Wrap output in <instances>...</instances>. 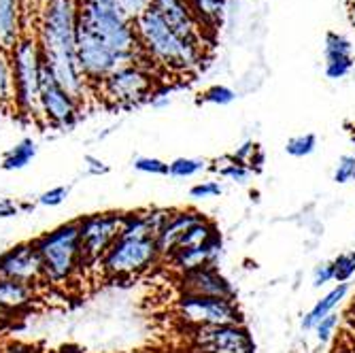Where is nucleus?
Masks as SVG:
<instances>
[{
    "mask_svg": "<svg viewBox=\"0 0 355 353\" xmlns=\"http://www.w3.org/2000/svg\"><path fill=\"white\" fill-rule=\"evenodd\" d=\"M79 0H43L37 17V37L45 67L55 81L85 109L96 89L83 77L77 60Z\"/></svg>",
    "mask_w": 355,
    "mask_h": 353,
    "instance_id": "f257e3e1",
    "label": "nucleus"
},
{
    "mask_svg": "<svg viewBox=\"0 0 355 353\" xmlns=\"http://www.w3.org/2000/svg\"><path fill=\"white\" fill-rule=\"evenodd\" d=\"M135 30L141 51L151 60L155 69H164L168 73H191L202 64L205 47L181 39L155 7H149L135 21Z\"/></svg>",
    "mask_w": 355,
    "mask_h": 353,
    "instance_id": "f03ea898",
    "label": "nucleus"
},
{
    "mask_svg": "<svg viewBox=\"0 0 355 353\" xmlns=\"http://www.w3.org/2000/svg\"><path fill=\"white\" fill-rule=\"evenodd\" d=\"M13 85H15V111L32 121L43 126L41 117V71L43 51L37 37V24L28 26L24 19V32L17 45L11 49Z\"/></svg>",
    "mask_w": 355,
    "mask_h": 353,
    "instance_id": "7ed1b4c3",
    "label": "nucleus"
},
{
    "mask_svg": "<svg viewBox=\"0 0 355 353\" xmlns=\"http://www.w3.org/2000/svg\"><path fill=\"white\" fill-rule=\"evenodd\" d=\"M35 245L41 255L43 277L47 285L67 287L81 273H85L77 219L67 221V223H62V226L53 228L51 232L41 234L39 239H35Z\"/></svg>",
    "mask_w": 355,
    "mask_h": 353,
    "instance_id": "20e7f679",
    "label": "nucleus"
},
{
    "mask_svg": "<svg viewBox=\"0 0 355 353\" xmlns=\"http://www.w3.org/2000/svg\"><path fill=\"white\" fill-rule=\"evenodd\" d=\"M157 264H162L155 239H123L119 236L101 262V273L109 281L137 279Z\"/></svg>",
    "mask_w": 355,
    "mask_h": 353,
    "instance_id": "39448f33",
    "label": "nucleus"
},
{
    "mask_svg": "<svg viewBox=\"0 0 355 353\" xmlns=\"http://www.w3.org/2000/svg\"><path fill=\"white\" fill-rule=\"evenodd\" d=\"M157 87L159 83L153 69L132 64V67H123L109 75L96 87V96L113 107H135L141 103H149L151 94Z\"/></svg>",
    "mask_w": 355,
    "mask_h": 353,
    "instance_id": "423d86ee",
    "label": "nucleus"
},
{
    "mask_svg": "<svg viewBox=\"0 0 355 353\" xmlns=\"http://www.w3.org/2000/svg\"><path fill=\"white\" fill-rule=\"evenodd\" d=\"M175 315L185 328L245 324V313L236 300L179 294L175 300Z\"/></svg>",
    "mask_w": 355,
    "mask_h": 353,
    "instance_id": "0eeeda50",
    "label": "nucleus"
},
{
    "mask_svg": "<svg viewBox=\"0 0 355 353\" xmlns=\"http://www.w3.org/2000/svg\"><path fill=\"white\" fill-rule=\"evenodd\" d=\"M123 213L119 211H105V213H92L77 219L79 223V243H81V258L83 268L92 270L98 266L119 239L121 232Z\"/></svg>",
    "mask_w": 355,
    "mask_h": 353,
    "instance_id": "6e6552de",
    "label": "nucleus"
},
{
    "mask_svg": "<svg viewBox=\"0 0 355 353\" xmlns=\"http://www.w3.org/2000/svg\"><path fill=\"white\" fill-rule=\"evenodd\" d=\"M187 351L193 353H255V341L247 324L185 328Z\"/></svg>",
    "mask_w": 355,
    "mask_h": 353,
    "instance_id": "1a4fd4ad",
    "label": "nucleus"
},
{
    "mask_svg": "<svg viewBox=\"0 0 355 353\" xmlns=\"http://www.w3.org/2000/svg\"><path fill=\"white\" fill-rule=\"evenodd\" d=\"M81 113H83V107L55 81V77L51 75V71L45 67V62H43V71H41V117H43V126L69 132L77 126Z\"/></svg>",
    "mask_w": 355,
    "mask_h": 353,
    "instance_id": "9d476101",
    "label": "nucleus"
},
{
    "mask_svg": "<svg viewBox=\"0 0 355 353\" xmlns=\"http://www.w3.org/2000/svg\"><path fill=\"white\" fill-rule=\"evenodd\" d=\"M0 279L26 283L32 287L45 283L43 262L35 241L17 243L5 251H0Z\"/></svg>",
    "mask_w": 355,
    "mask_h": 353,
    "instance_id": "9b49d317",
    "label": "nucleus"
},
{
    "mask_svg": "<svg viewBox=\"0 0 355 353\" xmlns=\"http://www.w3.org/2000/svg\"><path fill=\"white\" fill-rule=\"evenodd\" d=\"M177 290L179 294L213 296V298H228V300H236L239 296L232 281L219 270V266L213 264L198 266L177 275Z\"/></svg>",
    "mask_w": 355,
    "mask_h": 353,
    "instance_id": "f8f14e48",
    "label": "nucleus"
},
{
    "mask_svg": "<svg viewBox=\"0 0 355 353\" xmlns=\"http://www.w3.org/2000/svg\"><path fill=\"white\" fill-rule=\"evenodd\" d=\"M151 7L159 11V15L181 39L205 47V28L191 13L187 0H151Z\"/></svg>",
    "mask_w": 355,
    "mask_h": 353,
    "instance_id": "ddd939ff",
    "label": "nucleus"
},
{
    "mask_svg": "<svg viewBox=\"0 0 355 353\" xmlns=\"http://www.w3.org/2000/svg\"><path fill=\"white\" fill-rule=\"evenodd\" d=\"M221 251H223V239H221V232H217L211 241H207L200 247H189V249H177V251H173L164 262L177 275H181L185 270L198 268V266H207V264L219 266Z\"/></svg>",
    "mask_w": 355,
    "mask_h": 353,
    "instance_id": "4468645a",
    "label": "nucleus"
},
{
    "mask_svg": "<svg viewBox=\"0 0 355 353\" xmlns=\"http://www.w3.org/2000/svg\"><path fill=\"white\" fill-rule=\"evenodd\" d=\"M207 215H202L200 211H193V209H179V211H173L168 223L162 228V232L157 234L155 243H157V249H159V255H162V262L168 258V255L177 249L179 241L183 239V234L193 226V223L202 221Z\"/></svg>",
    "mask_w": 355,
    "mask_h": 353,
    "instance_id": "2eb2a0df",
    "label": "nucleus"
},
{
    "mask_svg": "<svg viewBox=\"0 0 355 353\" xmlns=\"http://www.w3.org/2000/svg\"><path fill=\"white\" fill-rule=\"evenodd\" d=\"M24 32L21 0H0V49L11 53Z\"/></svg>",
    "mask_w": 355,
    "mask_h": 353,
    "instance_id": "dca6fc26",
    "label": "nucleus"
},
{
    "mask_svg": "<svg viewBox=\"0 0 355 353\" xmlns=\"http://www.w3.org/2000/svg\"><path fill=\"white\" fill-rule=\"evenodd\" d=\"M347 294H349V283H336L330 292H326L324 296H321L306 313H304V317H302V330L304 332H313L315 330V326L321 322L324 317H328V315H332V313H336V309L343 304V300L347 298Z\"/></svg>",
    "mask_w": 355,
    "mask_h": 353,
    "instance_id": "f3484780",
    "label": "nucleus"
},
{
    "mask_svg": "<svg viewBox=\"0 0 355 353\" xmlns=\"http://www.w3.org/2000/svg\"><path fill=\"white\" fill-rule=\"evenodd\" d=\"M35 300H37V287L0 279V302H3L9 315L26 311L28 307H32Z\"/></svg>",
    "mask_w": 355,
    "mask_h": 353,
    "instance_id": "a211bd4d",
    "label": "nucleus"
},
{
    "mask_svg": "<svg viewBox=\"0 0 355 353\" xmlns=\"http://www.w3.org/2000/svg\"><path fill=\"white\" fill-rule=\"evenodd\" d=\"M37 155H39V143L32 137H24L3 153V164L0 166H3V171H9V173L24 171L28 164H32V160Z\"/></svg>",
    "mask_w": 355,
    "mask_h": 353,
    "instance_id": "6ab92c4d",
    "label": "nucleus"
},
{
    "mask_svg": "<svg viewBox=\"0 0 355 353\" xmlns=\"http://www.w3.org/2000/svg\"><path fill=\"white\" fill-rule=\"evenodd\" d=\"M187 5L191 13L196 15V19L202 24V28L215 30L219 28L225 7H228V0H187Z\"/></svg>",
    "mask_w": 355,
    "mask_h": 353,
    "instance_id": "aec40b11",
    "label": "nucleus"
},
{
    "mask_svg": "<svg viewBox=\"0 0 355 353\" xmlns=\"http://www.w3.org/2000/svg\"><path fill=\"white\" fill-rule=\"evenodd\" d=\"M9 109H15L13 67H11V53L0 49V113Z\"/></svg>",
    "mask_w": 355,
    "mask_h": 353,
    "instance_id": "412c9836",
    "label": "nucleus"
},
{
    "mask_svg": "<svg viewBox=\"0 0 355 353\" xmlns=\"http://www.w3.org/2000/svg\"><path fill=\"white\" fill-rule=\"evenodd\" d=\"M209 171V162L202 157H175L168 162V177L173 179H191Z\"/></svg>",
    "mask_w": 355,
    "mask_h": 353,
    "instance_id": "4be33fe9",
    "label": "nucleus"
},
{
    "mask_svg": "<svg viewBox=\"0 0 355 353\" xmlns=\"http://www.w3.org/2000/svg\"><path fill=\"white\" fill-rule=\"evenodd\" d=\"M324 55H326V62L353 58V45L345 35H338V32H328L326 43H324Z\"/></svg>",
    "mask_w": 355,
    "mask_h": 353,
    "instance_id": "5701e85b",
    "label": "nucleus"
},
{
    "mask_svg": "<svg viewBox=\"0 0 355 353\" xmlns=\"http://www.w3.org/2000/svg\"><path fill=\"white\" fill-rule=\"evenodd\" d=\"M215 173H217L221 179L232 181V183H239V185H245V183L251 179V175H253V171H251V166H249V164L234 162V160H232L230 155H228V164L217 166V169H215Z\"/></svg>",
    "mask_w": 355,
    "mask_h": 353,
    "instance_id": "b1692460",
    "label": "nucleus"
},
{
    "mask_svg": "<svg viewBox=\"0 0 355 353\" xmlns=\"http://www.w3.org/2000/svg\"><path fill=\"white\" fill-rule=\"evenodd\" d=\"M315 149H317V137L313 132L292 137L285 143V151H287V155H292V157H306Z\"/></svg>",
    "mask_w": 355,
    "mask_h": 353,
    "instance_id": "393cba45",
    "label": "nucleus"
},
{
    "mask_svg": "<svg viewBox=\"0 0 355 353\" xmlns=\"http://www.w3.org/2000/svg\"><path fill=\"white\" fill-rule=\"evenodd\" d=\"M135 171L143 175H153V177H168V162L153 155H139L132 160Z\"/></svg>",
    "mask_w": 355,
    "mask_h": 353,
    "instance_id": "a878e982",
    "label": "nucleus"
},
{
    "mask_svg": "<svg viewBox=\"0 0 355 353\" xmlns=\"http://www.w3.org/2000/svg\"><path fill=\"white\" fill-rule=\"evenodd\" d=\"M334 264V281L336 283H349L355 277V249L345 251L332 260Z\"/></svg>",
    "mask_w": 355,
    "mask_h": 353,
    "instance_id": "bb28decb",
    "label": "nucleus"
},
{
    "mask_svg": "<svg viewBox=\"0 0 355 353\" xmlns=\"http://www.w3.org/2000/svg\"><path fill=\"white\" fill-rule=\"evenodd\" d=\"M202 103L209 105H217V107H228L236 101V92L228 85H211L205 94H202Z\"/></svg>",
    "mask_w": 355,
    "mask_h": 353,
    "instance_id": "cd10ccee",
    "label": "nucleus"
},
{
    "mask_svg": "<svg viewBox=\"0 0 355 353\" xmlns=\"http://www.w3.org/2000/svg\"><path fill=\"white\" fill-rule=\"evenodd\" d=\"M332 179H334V183H338V185H345V183H349V181H355V155L345 153V155L338 157Z\"/></svg>",
    "mask_w": 355,
    "mask_h": 353,
    "instance_id": "c85d7f7f",
    "label": "nucleus"
},
{
    "mask_svg": "<svg viewBox=\"0 0 355 353\" xmlns=\"http://www.w3.org/2000/svg\"><path fill=\"white\" fill-rule=\"evenodd\" d=\"M221 191H223L221 183L209 179V181H200V183H196V185H191V189H189V198H193V200H211V198L221 196Z\"/></svg>",
    "mask_w": 355,
    "mask_h": 353,
    "instance_id": "c756f323",
    "label": "nucleus"
},
{
    "mask_svg": "<svg viewBox=\"0 0 355 353\" xmlns=\"http://www.w3.org/2000/svg\"><path fill=\"white\" fill-rule=\"evenodd\" d=\"M69 194H71V187L69 185H55V187H49V189L43 191V194L37 198V205L49 207V209L51 207H60V205L67 203Z\"/></svg>",
    "mask_w": 355,
    "mask_h": 353,
    "instance_id": "7c9ffc66",
    "label": "nucleus"
},
{
    "mask_svg": "<svg viewBox=\"0 0 355 353\" xmlns=\"http://www.w3.org/2000/svg\"><path fill=\"white\" fill-rule=\"evenodd\" d=\"M338 324H340V315L338 313H332V315H328V317H324L321 322L315 326V338H317V343H321V345H326L332 336H334V332H336V328H338Z\"/></svg>",
    "mask_w": 355,
    "mask_h": 353,
    "instance_id": "2f4dec72",
    "label": "nucleus"
},
{
    "mask_svg": "<svg viewBox=\"0 0 355 353\" xmlns=\"http://www.w3.org/2000/svg\"><path fill=\"white\" fill-rule=\"evenodd\" d=\"M353 71V58H345V60H330L326 62V77L332 81L345 79L349 73Z\"/></svg>",
    "mask_w": 355,
    "mask_h": 353,
    "instance_id": "473e14b6",
    "label": "nucleus"
},
{
    "mask_svg": "<svg viewBox=\"0 0 355 353\" xmlns=\"http://www.w3.org/2000/svg\"><path fill=\"white\" fill-rule=\"evenodd\" d=\"M115 3L121 7V11L132 21H137L151 7V0H115Z\"/></svg>",
    "mask_w": 355,
    "mask_h": 353,
    "instance_id": "72a5a7b5",
    "label": "nucleus"
},
{
    "mask_svg": "<svg viewBox=\"0 0 355 353\" xmlns=\"http://www.w3.org/2000/svg\"><path fill=\"white\" fill-rule=\"evenodd\" d=\"M83 171L92 177H103V175H109V164L105 162V160H101L98 155H83Z\"/></svg>",
    "mask_w": 355,
    "mask_h": 353,
    "instance_id": "f704fd0d",
    "label": "nucleus"
},
{
    "mask_svg": "<svg viewBox=\"0 0 355 353\" xmlns=\"http://www.w3.org/2000/svg\"><path fill=\"white\" fill-rule=\"evenodd\" d=\"M334 281V264L332 262H321L313 270V287H324Z\"/></svg>",
    "mask_w": 355,
    "mask_h": 353,
    "instance_id": "c9c22d12",
    "label": "nucleus"
},
{
    "mask_svg": "<svg viewBox=\"0 0 355 353\" xmlns=\"http://www.w3.org/2000/svg\"><path fill=\"white\" fill-rule=\"evenodd\" d=\"M260 151L257 149V143H253V141H245L241 147H236V151L230 155L234 162H243V164H249L251 160H253V155Z\"/></svg>",
    "mask_w": 355,
    "mask_h": 353,
    "instance_id": "e433bc0d",
    "label": "nucleus"
},
{
    "mask_svg": "<svg viewBox=\"0 0 355 353\" xmlns=\"http://www.w3.org/2000/svg\"><path fill=\"white\" fill-rule=\"evenodd\" d=\"M171 89L168 87H157L153 94H151V98H149V105L155 107V109H164L171 105Z\"/></svg>",
    "mask_w": 355,
    "mask_h": 353,
    "instance_id": "4c0bfd02",
    "label": "nucleus"
},
{
    "mask_svg": "<svg viewBox=\"0 0 355 353\" xmlns=\"http://www.w3.org/2000/svg\"><path fill=\"white\" fill-rule=\"evenodd\" d=\"M21 211V205L11 200V198H0V219H9V217H15L19 215Z\"/></svg>",
    "mask_w": 355,
    "mask_h": 353,
    "instance_id": "58836bf2",
    "label": "nucleus"
},
{
    "mask_svg": "<svg viewBox=\"0 0 355 353\" xmlns=\"http://www.w3.org/2000/svg\"><path fill=\"white\" fill-rule=\"evenodd\" d=\"M58 353H81V349L79 347H73V345H67V347H62Z\"/></svg>",
    "mask_w": 355,
    "mask_h": 353,
    "instance_id": "ea45409f",
    "label": "nucleus"
},
{
    "mask_svg": "<svg viewBox=\"0 0 355 353\" xmlns=\"http://www.w3.org/2000/svg\"><path fill=\"white\" fill-rule=\"evenodd\" d=\"M9 317H11V315H9V313L5 311V307H3V302H0V326H3V324L7 322V319H9Z\"/></svg>",
    "mask_w": 355,
    "mask_h": 353,
    "instance_id": "a19ab883",
    "label": "nucleus"
},
{
    "mask_svg": "<svg viewBox=\"0 0 355 353\" xmlns=\"http://www.w3.org/2000/svg\"><path fill=\"white\" fill-rule=\"evenodd\" d=\"M334 353H353V349H347V347H338Z\"/></svg>",
    "mask_w": 355,
    "mask_h": 353,
    "instance_id": "79ce46f5",
    "label": "nucleus"
},
{
    "mask_svg": "<svg viewBox=\"0 0 355 353\" xmlns=\"http://www.w3.org/2000/svg\"><path fill=\"white\" fill-rule=\"evenodd\" d=\"M177 353H193V351H177Z\"/></svg>",
    "mask_w": 355,
    "mask_h": 353,
    "instance_id": "37998d69",
    "label": "nucleus"
},
{
    "mask_svg": "<svg viewBox=\"0 0 355 353\" xmlns=\"http://www.w3.org/2000/svg\"><path fill=\"white\" fill-rule=\"evenodd\" d=\"M351 141H353V143H355V132H353V137H351Z\"/></svg>",
    "mask_w": 355,
    "mask_h": 353,
    "instance_id": "c03bdc74",
    "label": "nucleus"
},
{
    "mask_svg": "<svg viewBox=\"0 0 355 353\" xmlns=\"http://www.w3.org/2000/svg\"><path fill=\"white\" fill-rule=\"evenodd\" d=\"M353 313H355V304H353Z\"/></svg>",
    "mask_w": 355,
    "mask_h": 353,
    "instance_id": "a18cd8bd",
    "label": "nucleus"
}]
</instances>
